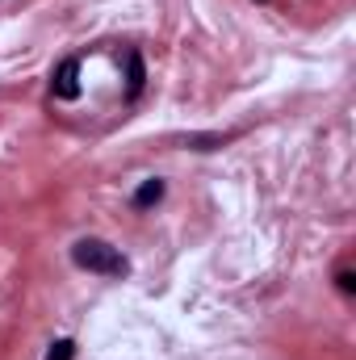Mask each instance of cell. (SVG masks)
<instances>
[{
    "mask_svg": "<svg viewBox=\"0 0 356 360\" xmlns=\"http://www.w3.org/2000/svg\"><path fill=\"white\" fill-rule=\"evenodd\" d=\"M336 289H340V293H356V272L352 269H340V272H336Z\"/></svg>",
    "mask_w": 356,
    "mask_h": 360,
    "instance_id": "obj_6",
    "label": "cell"
},
{
    "mask_svg": "<svg viewBox=\"0 0 356 360\" xmlns=\"http://www.w3.org/2000/svg\"><path fill=\"white\" fill-rule=\"evenodd\" d=\"M260 4H265V0H260Z\"/></svg>",
    "mask_w": 356,
    "mask_h": 360,
    "instance_id": "obj_7",
    "label": "cell"
},
{
    "mask_svg": "<svg viewBox=\"0 0 356 360\" xmlns=\"http://www.w3.org/2000/svg\"><path fill=\"white\" fill-rule=\"evenodd\" d=\"M143 80H147L143 55H139V51H126V101H134V96L143 92Z\"/></svg>",
    "mask_w": 356,
    "mask_h": 360,
    "instance_id": "obj_4",
    "label": "cell"
},
{
    "mask_svg": "<svg viewBox=\"0 0 356 360\" xmlns=\"http://www.w3.org/2000/svg\"><path fill=\"white\" fill-rule=\"evenodd\" d=\"M72 260H76V269L96 272V276H126V272H130L126 256H122L113 243H105V239H80V243L72 248Z\"/></svg>",
    "mask_w": 356,
    "mask_h": 360,
    "instance_id": "obj_1",
    "label": "cell"
},
{
    "mask_svg": "<svg viewBox=\"0 0 356 360\" xmlns=\"http://www.w3.org/2000/svg\"><path fill=\"white\" fill-rule=\"evenodd\" d=\"M76 356V344L72 340H59V344H51V356L46 360H72Z\"/></svg>",
    "mask_w": 356,
    "mask_h": 360,
    "instance_id": "obj_5",
    "label": "cell"
},
{
    "mask_svg": "<svg viewBox=\"0 0 356 360\" xmlns=\"http://www.w3.org/2000/svg\"><path fill=\"white\" fill-rule=\"evenodd\" d=\"M164 193H168V184H164V180H160V176H147L139 188H134L130 205H134V210H151V205H160V201H164Z\"/></svg>",
    "mask_w": 356,
    "mask_h": 360,
    "instance_id": "obj_3",
    "label": "cell"
},
{
    "mask_svg": "<svg viewBox=\"0 0 356 360\" xmlns=\"http://www.w3.org/2000/svg\"><path fill=\"white\" fill-rule=\"evenodd\" d=\"M80 59H63L59 68H55V76H51V92L55 96H63V101H72V96H80Z\"/></svg>",
    "mask_w": 356,
    "mask_h": 360,
    "instance_id": "obj_2",
    "label": "cell"
}]
</instances>
